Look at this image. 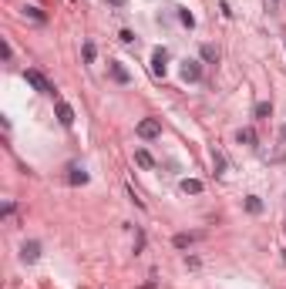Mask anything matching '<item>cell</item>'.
I'll return each instance as SVG.
<instances>
[{
    "mask_svg": "<svg viewBox=\"0 0 286 289\" xmlns=\"http://www.w3.org/2000/svg\"><path fill=\"white\" fill-rule=\"evenodd\" d=\"M20 259H24V262H37V259H40V242H24Z\"/></svg>",
    "mask_w": 286,
    "mask_h": 289,
    "instance_id": "5b68a950",
    "label": "cell"
},
{
    "mask_svg": "<svg viewBox=\"0 0 286 289\" xmlns=\"http://www.w3.org/2000/svg\"><path fill=\"white\" fill-rule=\"evenodd\" d=\"M202 61H209V64H215V61H219V51H215L212 44H202Z\"/></svg>",
    "mask_w": 286,
    "mask_h": 289,
    "instance_id": "5bb4252c",
    "label": "cell"
},
{
    "mask_svg": "<svg viewBox=\"0 0 286 289\" xmlns=\"http://www.w3.org/2000/svg\"><path fill=\"white\" fill-rule=\"evenodd\" d=\"M24 77H27V84H31L34 91H40V95H54V84L40 74V71H34V67H31V71H24Z\"/></svg>",
    "mask_w": 286,
    "mask_h": 289,
    "instance_id": "6da1fadb",
    "label": "cell"
},
{
    "mask_svg": "<svg viewBox=\"0 0 286 289\" xmlns=\"http://www.w3.org/2000/svg\"><path fill=\"white\" fill-rule=\"evenodd\" d=\"M212 161H215V175L226 168V158H222V155H212Z\"/></svg>",
    "mask_w": 286,
    "mask_h": 289,
    "instance_id": "d6986e66",
    "label": "cell"
},
{
    "mask_svg": "<svg viewBox=\"0 0 286 289\" xmlns=\"http://www.w3.org/2000/svg\"><path fill=\"white\" fill-rule=\"evenodd\" d=\"M182 192L185 195H199L202 192V182H199V178H182Z\"/></svg>",
    "mask_w": 286,
    "mask_h": 289,
    "instance_id": "9c48e42d",
    "label": "cell"
},
{
    "mask_svg": "<svg viewBox=\"0 0 286 289\" xmlns=\"http://www.w3.org/2000/svg\"><path fill=\"white\" fill-rule=\"evenodd\" d=\"M246 209H249L252 215H256V212H263V202H259L256 195H249V198H246Z\"/></svg>",
    "mask_w": 286,
    "mask_h": 289,
    "instance_id": "9a60e30c",
    "label": "cell"
},
{
    "mask_svg": "<svg viewBox=\"0 0 286 289\" xmlns=\"http://www.w3.org/2000/svg\"><path fill=\"white\" fill-rule=\"evenodd\" d=\"M172 242H175L179 249H185V246H192V242H195V235H189V232H179V235H175Z\"/></svg>",
    "mask_w": 286,
    "mask_h": 289,
    "instance_id": "4fadbf2b",
    "label": "cell"
},
{
    "mask_svg": "<svg viewBox=\"0 0 286 289\" xmlns=\"http://www.w3.org/2000/svg\"><path fill=\"white\" fill-rule=\"evenodd\" d=\"M165 64H169V51H165V47H155V54H152V74L155 77H165Z\"/></svg>",
    "mask_w": 286,
    "mask_h": 289,
    "instance_id": "3957f363",
    "label": "cell"
},
{
    "mask_svg": "<svg viewBox=\"0 0 286 289\" xmlns=\"http://www.w3.org/2000/svg\"><path fill=\"white\" fill-rule=\"evenodd\" d=\"M24 14H27L31 20H37V24H44V20H47V17H44V14L37 10V7H24Z\"/></svg>",
    "mask_w": 286,
    "mask_h": 289,
    "instance_id": "2e32d148",
    "label": "cell"
},
{
    "mask_svg": "<svg viewBox=\"0 0 286 289\" xmlns=\"http://www.w3.org/2000/svg\"><path fill=\"white\" fill-rule=\"evenodd\" d=\"M199 77H202L199 61H185V64H182V81H199Z\"/></svg>",
    "mask_w": 286,
    "mask_h": 289,
    "instance_id": "8992f818",
    "label": "cell"
},
{
    "mask_svg": "<svg viewBox=\"0 0 286 289\" xmlns=\"http://www.w3.org/2000/svg\"><path fill=\"white\" fill-rule=\"evenodd\" d=\"M84 61H88V64L95 61V44H91V40H84Z\"/></svg>",
    "mask_w": 286,
    "mask_h": 289,
    "instance_id": "e0dca14e",
    "label": "cell"
},
{
    "mask_svg": "<svg viewBox=\"0 0 286 289\" xmlns=\"http://www.w3.org/2000/svg\"><path fill=\"white\" fill-rule=\"evenodd\" d=\"M135 131H138V138H158V135H162V125H158L155 118H142Z\"/></svg>",
    "mask_w": 286,
    "mask_h": 289,
    "instance_id": "7a4b0ae2",
    "label": "cell"
},
{
    "mask_svg": "<svg viewBox=\"0 0 286 289\" xmlns=\"http://www.w3.org/2000/svg\"><path fill=\"white\" fill-rule=\"evenodd\" d=\"M68 182H71V185H84V182H88V172H84V168H71V175H68Z\"/></svg>",
    "mask_w": 286,
    "mask_h": 289,
    "instance_id": "8fae6325",
    "label": "cell"
},
{
    "mask_svg": "<svg viewBox=\"0 0 286 289\" xmlns=\"http://www.w3.org/2000/svg\"><path fill=\"white\" fill-rule=\"evenodd\" d=\"M108 71H111V77L118 81V84H128V81H132V74H128V71H125L118 61H111V64H108Z\"/></svg>",
    "mask_w": 286,
    "mask_h": 289,
    "instance_id": "52a82bcc",
    "label": "cell"
},
{
    "mask_svg": "<svg viewBox=\"0 0 286 289\" xmlns=\"http://www.w3.org/2000/svg\"><path fill=\"white\" fill-rule=\"evenodd\" d=\"M135 161H138L142 168H152V165H155V161H152V155L145 152V148H138V152H135Z\"/></svg>",
    "mask_w": 286,
    "mask_h": 289,
    "instance_id": "7c38bea8",
    "label": "cell"
},
{
    "mask_svg": "<svg viewBox=\"0 0 286 289\" xmlns=\"http://www.w3.org/2000/svg\"><path fill=\"white\" fill-rule=\"evenodd\" d=\"M236 141H239V145H249V148H252V145H256V131H252V128H239Z\"/></svg>",
    "mask_w": 286,
    "mask_h": 289,
    "instance_id": "30bf717a",
    "label": "cell"
},
{
    "mask_svg": "<svg viewBox=\"0 0 286 289\" xmlns=\"http://www.w3.org/2000/svg\"><path fill=\"white\" fill-rule=\"evenodd\" d=\"M179 20H182V24H185V27H195V17H192L189 10H182V14H179Z\"/></svg>",
    "mask_w": 286,
    "mask_h": 289,
    "instance_id": "ac0fdd59",
    "label": "cell"
},
{
    "mask_svg": "<svg viewBox=\"0 0 286 289\" xmlns=\"http://www.w3.org/2000/svg\"><path fill=\"white\" fill-rule=\"evenodd\" d=\"M118 37H121V44H135V34H132V31H121Z\"/></svg>",
    "mask_w": 286,
    "mask_h": 289,
    "instance_id": "ffe728a7",
    "label": "cell"
},
{
    "mask_svg": "<svg viewBox=\"0 0 286 289\" xmlns=\"http://www.w3.org/2000/svg\"><path fill=\"white\" fill-rule=\"evenodd\" d=\"M252 115H256V121H266V118L273 115V104H269V101H259V104L252 108Z\"/></svg>",
    "mask_w": 286,
    "mask_h": 289,
    "instance_id": "ba28073f",
    "label": "cell"
},
{
    "mask_svg": "<svg viewBox=\"0 0 286 289\" xmlns=\"http://www.w3.org/2000/svg\"><path fill=\"white\" fill-rule=\"evenodd\" d=\"M54 111H57V121H61L64 128H71V125H74V108H71L68 101H57Z\"/></svg>",
    "mask_w": 286,
    "mask_h": 289,
    "instance_id": "277c9868",
    "label": "cell"
},
{
    "mask_svg": "<svg viewBox=\"0 0 286 289\" xmlns=\"http://www.w3.org/2000/svg\"><path fill=\"white\" fill-rule=\"evenodd\" d=\"M108 3H111V7H125L128 0H108Z\"/></svg>",
    "mask_w": 286,
    "mask_h": 289,
    "instance_id": "44dd1931",
    "label": "cell"
}]
</instances>
